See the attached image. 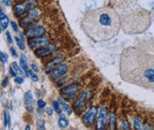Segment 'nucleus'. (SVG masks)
<instances>
[{"label":"nucleus","mask_w":154,"mask_h":130,"mask_svg":"<svg viewBox=\"0 0 154 130\" xmlns=\"http://www.w3.org/2000/svg\"><path fill=\"white\" fill-rule=\"evenodd\" d=\"M134 126L136 129H143V125L142 123V121L139 119H134Z\"/></svg>","instance_id":"obj_22"},{"label":"nucleus","mask_w":154,"mask_h":130,"mask_svg":"<svg viewBox=\"0 0 154 130\" xmlns=\"http://www.w3.org/2000/svg\"><path fill=\"white\" fill-rule=\"evenodd\" d=\"M34 97H33V95L31 93V91H27L25 93V96H24V99H25V103L27 105H30V104H32L33 103V99Z\"/></svg>","instance_id":"obj_17"},{"label":"nucleus","mask_w":154,"mask_h":130,"mask_svg":"<svg viewBox=\"0 0 154 130\" xmlns=\"http://www.w3.org/2000/svg\"><path fill=\"white\" fill-rule=\"evenodd\" d=\"M0 25H1L3 29H6L9 25V19L5 14L0 16Z\"/></svg>","instance_id":"obj_15"},{"label":"nucleus","mask_w":154,"mask_h":130,"mask_svg":"<svg viewBox=\"0 0 154 130\" xmlns=\"http://www.w3.org/2000/svg\"><path fill=\"white\" fill-rule=\"evenodd\" d=\"M4 119H5V126L10 127L11 126V116L8 111L4 112Z\"/></svg>","instance_id":"obj_18"},{"label":"nucleus","mask_w":154,"mask_h":130,"mask_svg":"<svg viewBox=\"0 0 154 130\" xmlns=\"http://www.w3.org/2000/svg\"><path fill=\"white\" fill-rule=\"evenodd\" d=\"M78 92V86L75 84H71L67 87H64L60 90V94L63 96V98L67 101H71L76 96Z\"/></svg>","instance_id":"obj_4"},{"label":"nucleus","mask_w":154,"mask_h":130,"mask_svg":"<svg viewBox=\"0 0 154 130\" xmlns=\"http://www.w3.org/2000/svg\"><path fill=\"white\" fill-rule=\"evenodd\" d=\"M98 113V107L97 106H91L89 111L83 116V123L87 126H91L93 125L95 120V117Z\"/></svg>","instance_id":"obj_6"},{"label":"nucleus","mask_w":154,"mask_h":130,"mask_svg":"<svg viewBox=\"0 0 154 130\" xmlns=\"http://www.w3.org/2000/svg\"><path fill=\"white\" fill-rule=\"evenodd\" d=\"M20 67L25 72L26 75L28 77L29 76V70H28V66H27V57L25 55H21L20 56Z\"/></svg>","instance_id":"obj_13"},{"label":"nucleus","mask_w":154,"mask_h":130,"mask_svg":"<svg viewBox=\"0 0 154 130\" xmlns=\"http://www.w3.org/2000/svg\"><path fill=\"white\" fill-rule=\"evenodd\" d=\"M10 51H11V53L13 54V56L14 58H17V57H18L17 52H16V51H15L14 47H11V48H10Z\"/></svg>","instance_id":"obj_36"},{"label":"nucleus","mask_w":154,"mask_h":130,"mask_svg":"<svg viewBox=\"0 0 154 130\" xmlns=\"http://www.w3.org/2000/svg\"><path fill=\"white\" fill-rule=\"evenodd\" d=\"M24 4L26 5L27 8L28 9V8H33L36 6L37 3L35 2V0H27V1H26Z\"/></svg>","instance_id":"obj_26"},{"label":"nucleus","mask_w":154,"mask_h":130,"mask_svg":"<svg viewBox=\"0 0 154 130\" xmlns=\"http://www.w3.org/2000/svg\"><path fill=\"white\" fill-rule=\"evenodd\" d=\"M52 105H53V107H54V110L56 111V112H58V114H61V108H60L59 103L57 101H53Z\"/></svg>","instance_id":"obj_25"},{"label":"nucleus","mask_w":154,"mask_h":130,"mask_svg":"<svg viewBox=\"0 0 154 130\" xmlns=\"http://www.w3.org/2000/svg\"><path fill=\"white\" fill-rule=\"evenodd\" d=\"M6 38H7V42L9 43V44H12L13 43V39H12V37H11V35H10V32H6Z\"/></svg>","instance_id":"obj_34"},{"label":"nucleus","mask_w":154,"mask_h":130,"mask_svg":"<svg viewBox=\"0 0 154 130\" xmlns=\"http://www.w3.org/2000/svg\"><path fill=\"white\" fill-rule=\"evenodd\" d=\"M45 120L44 119H39L38 121H37V128L38 129H45Z\"/></svg>","instance_id":"obj_27"},{"label":"nucleus","mask_w":154,"mask_h":130,"mask_svg":"<svg viewBox=\"0 0 154 130\" xmlns=\"http://www.w3.org/2000/svg\"><path fill=\"white\" fill-rule=\"evenodd\" d=\"M37 105H38V107L40 109H43V108L45 107V102L44 100H42V99H40V100L37 101Z\"/></svg>","instance_id":"obj_33"},{"label":"nucleus","mask_w":154,"mask_h":130,"mask_svg":"<svg viewBox=\"0 0 154 130\" xmlns=\"http://www.w3.org/2000/svg\"><path fill=\"white\" fill-rule=\"evenodd\" d=\"M110 128L111 129L116 128V116L114 113H112L110 115Z\"/></svg>","instance_id":"obj_20"},{"label":"nucleus","mask_w":154,"mask_h":130,"mask_svg":"<svg viewBox=\"0 0 154 130\" xmlns=\"http://www.w3.org/2000/svg\"><path fill=\"white\" fill-rule=\"evenodd\" d=\"M49 43V38L46 36H40V37H36L34 38H31L28 40V46L30 49H37L42 46L47 45Z\"/></svg>","instance_id":"obj_5"},{"label":"nucleus","mask_w":154,"mask_h":130,"mask_svg":"<svg viewBox=\"0 0 154 130\" xmlns=\"http://www.w3.org/2000/svg\"><path fill=\"white\" fill-rule=\"evenodd\" d=\"M58 102L61 105V106L63 107V109L65 110V112H66L68 115H70V114L72 113V110H71V108H70V105H68L67 103H65V102L62 100V98H58Z\"/></svg>","instance_id":"obj_16"},{"label":"nucleus","mask_w":154,"mask_h":130,"mask_svg":"<svg viewBox=\"0 0 154 130\" xmlns=\"http://www.w3.org/2000/svg\"><path fill=\"white\" fill-rule=\"evenodd\" d=\"M9 72H10V74H11L13 77H15V75H16V72L14 71V69H13V67H11L9 68Z\"/></svg>","instance_id":"obj_37"},{"label":"nucleus","mask_w":154,"mask_h":130,"mask_svg":"<svg viewBox=\"0 0 154 130\" xmlns=\"http://www.w3.org/2000/svg\"><path fill=\"white\" fill-rule=\"evenodd\" d=\"M47 113H48V115H51L52 114V109H51V108H48L47 109Z\"/></svg>","instance_id":"obj_40"},{"label":"nucleus","mask_w":154,"mask_h":130,"mask_svg":"<svg viewBox=\"0 0 154 130\" xmlns=\"http://www.w3.org/2000/svg\"><path fill=\"white\" fill-rule=\"evenodd\" d=\"M82 27L85 34L93 41H108L119 33L120 19L117 12L112 8H97L85 14Z\"/></svg>","instance_id":"obj_2"},{"label":"nucleus","mask_w":154,"mask_h":130,"mask_svg":"<svg viewBox=\"0 0 154 130\" xmlns=\"http://www.w3.org/2000/svg\"><path fill=\"white\" fill-rule=\"evenodd\" d=\"M14 82H15L17 84H22V83L24 82V78H23V77H20V76H19V77H15Z\"/></svg>","instance_id":"obj_31"},{"label":"nucleus","mask_w":154,"mask_h":130,"mask_svg":"<svg viewBox=\"0 0 154 130\" xmlns=\"http://www.w3.org/2000/svg\"><path fill=\"white\" fill-rule=\"evenodd\" d=\"M25 129H27H27H28V130H29V129H30V126H26V128H25Z\"/></svg>","instance_id":"obj_42"},{"label":"nucleus","mask_w":154,"mask_h":130,"mask_svg":"<svg viewBox=\"0 0 154 130\" xmlns=\"http://www.w3.org/2000/svg\"><path fill=\"white\" fill-rule=\"evenodd\" d=\"M68 72V66L67 65H60L54 70H52L50 74L52 79H58L61 76H63Z\"/></svg>","instance_id":"obj_11"},{"label":"nucleus","mask_w":154,"mask_h":130,"mask_svg":"<svg viewBox=\"0 0 154 130\" xmlns=\"http://www.w3.org/2000/svg\"><path fill=\"white\" fill-rule=\"evenodd\" d=\"M31 67H32L33 70H35L36 72H38V71H39V68H38V67H37V64H34V63H33Z\"/></svg>","instance_id":"obj_39"},{"label":"nucleus","mask_w":154,"mask_h":130,"mask_svg":"<svg viewBox=\"0 0 154 130\" xmlns=\"http://www.w3.org/2000/svg\"><path fill=\"white\" fill-rule=\"evenodd\" d=\"M56 50V46L54 44H50V45H45V46H42L39 48H37L35 50V54L37 57H44L46 55L51 54V52H53Z\"/></svg>","instance_id":"obj_9"},{"label":"nucleus","mask_w":154,"mask_h":130,"mask_svg":"<svg viewBox=\"0 0 154 130\" xmlns=\"http://www.w3.org/2000/svg\"><path fill=\"white\" fill-rule=\"evenodd\" d=\"M108 111L106 108H101L98 113V118L97 119V128L98 129H105V124L107 120Z\"/></svg>","instance_id":"obj_7"},{"label":"nucleus","mask_w":154,"mask_h":130,"mask_svg":"<svg viewBox=\"0 0 154 130\" xmlns=\"http://www.w3.org/2000/svg\"><path fill=\"white\" fill-rule=\"evenodd\" d=\"M1 32H2V27H0V33H1Z\"/></svg>","instance_id":"obj_43"},{"label":"nucleus","mask_w":154,"mask_h":130,"mask_svg":"<svg viewBox=\"0 0 154 130\" xmlns=\"http://www.w3.org/2000/svg\"><path fill=\"white\" fill-rule=\"evenodd\" d=\"M45 28L44 27H29L26 29L25 31V35L27 37H40L45 34Z\"/></svg>","instance_id":"obj_8"},{"label":"nucleus","mask_w":154,"mask_h":130,"mask_svg":"<svg viewBox=\"0 0 154 130\" xmlns=\"http://www.w3.org/2000/svg\"><path fill=\"white\" fill-rule=\"evenodd\" d=\"M27 11V8L25 4H18L13 7V13L17 17L25 14Z\"/></svg>","instance_id":"obj_12"},{"label":"nucleus","mask_w":154,"mask_h":130,"mask_svg":"<svg viewBox=\"0 0 154 130\" xmlns=\"http://www.w3.org/2000/svg\"><path fill=\"white\" fill-rule=\"evenodd\" d=\"M33 20H33V19H31L30 17L26 16V17L22 18V19L20 20V26H21V27H28V26H30L31 24H33V23H34V21H33Z\"/></svg>","instance_id":"obj_14"},{"label":"nucleus","mask_w":154,"mask_h":130,"mask_svg":"<svg viewBox=\"0 0 154 130\" xmlns=\"http://www.w3.org/2000/svg\"><path fill=\"white\" fill-rule=\"evenodd\" d=\"M7 83H8V77L6 76V77H5V79L3 80V82H2V87H6V85H7Z\"/></svg>","instance_id":"obj_38"},{"label":"nucleus","mask_w":154,"mask_h":130,"mask_svg":"<svg viewBox=\"0 0 154 130\" xmlns=\"http://www.w3.org/2000/svg\"><path fill=\"white\" fill-rule=\"evenodd\" d=\"M58 126L61 128H66L67 126H68V120L65 118V116H61L60 119H58Z\"/></svg>","instance_id":"obj_19"},{"label":"nucleus","mask_w":154,"mask_h":130,"mask_svg":"<svg viewBox=\"0 0 154 130\" xmlns=\"http://www.w3.org/2000/svg\"><path fill=\"white\" fill-rule=\"evenodd\" d=\"M15 41H16V43H17V45H18L19 48H20V50L24 51V50L26 49V46H25L23 41H21V40H20V38H18V37H15Z\"/></svg>","instance_id":"obj_24"},{"label":"nucleus","mask_w":154,"mask_h":130,"mask_svg":"<svg viewBox=\"0 0 154 130\" xmlns=\"http://www.w3.org/2000/svg\"><path fill=\"white\" fill-rule=\"evenodd\" d=\"M11 25H12V27H13V29L15 31V32H19V27H18V25H17V23L15 22V21H11Z\"/></svg>","instance_id":"obj_32"},{"label":"nucleus","mask_w":154,"mask_h":130,"mask_svg":"<svg viewBox=\"0 0 154 130\" xmlns=\"http://www.w3.org/2000/svg\"><path fill=\"white\" fill-rule=\"evenodd\" d=\"M28 17H30L31 19L35 20L37 19L38 16H39V12L37 10H35V9H32V10H29L28 11V14H27Z\"/></svg>","instance_id":"obj_21"},{"label":"nucleus","mask_w":154,"mask_h":130,"mask_svg":"<svg viewBox=\"0 0 154 130\" xmlns=\"http://www.w3.org/2000/svg\"><path fill=\"white\" fill-rule=\"evenodd\" d=\"M120 128L121 129H130V126H129V123L127 121V120H122L121 121V124H120Z\"/></svg>","instance_id":"obj_28"},{"label":"nucleus","mask_w":154,"mask_h":130,"mask_svg":"<svg viewBox=\"0 0 154 130\" xmlns=\"http://www.w3.org/2000/svg\"><path fill=\"white\" fill-rule=\"evenodd\" d=\"M91 96H92V92L90 90H85L80 94L77 100L74 104V110L76 112V114L80 115L83 112L86 105L88 104Z\"/></svg>","instance_id":"obj_3"},{"label":"nucleus","mask_w":154,"mask_h":130,"mask_svg":"<svg viewBox=\"0 0 154 130\" xmlns=\"http://www.w3.org/2000/svg\"><path fill=\"white\" fill-rule=\"evenodd\" d=\"M0 60H1L4 64L7 63V55H6L2 51H0Z\"/></svg>","instance_id":"obj_29"},{"label":"nucleus","mask_w":154,"mask_h":130,"mask_svg":"<svg viewBox=\"0 0 154 130\" xmlns=\"http://www.w3.org/2000/svg\"><path fill=\"white\" fill-rule=\"evenodd\" d=\"M120 74L127 82L154 89V51L136 47L124 49L120 55Z\"/></svg>","instance_id":"obj_1"},{"label":"nucleus","mask_w":154,"mask_h":130,"mask_svg":"<svg viewBox=\"0 0 154 130\" xmlns=\"http://www.w3.org/2000/svg\"><path fill=\"white\" fill-rule=\"evenodd\" d=\"M5 6H12V1L11 0H2Z\"/></svg>","instance_id":"obj_35"},{"label":"nucleus","mask_w":154,"mask_h":130,"mask_svg":"<svg viewBox=\"0 0 154 130\" xmlns=\"http://www.w3.org/2000/svg\"><path fill=\"white\" fill-rule=\"evenodd\" d=\"M3 14H4V13H3L2 9H1V8H0V16H1V15H3Z\"/></svg>","instance_id":"obj_41"},{"label":"nucleus","mask_w":154,"mask_h":130,"mask_svg":"<svg viewBox=\"0 0 154 130\" xmlns=\"http://www.w3.org/2000/svg\"><path fill=\"white\" fill-rule=\"evenodd\" d=\"M29 76L31 77V79H32L34 82H37V81H38L37 75H36V74L33 73V71H31V70H29Z\"/></svg>","instance_id":"obj_30"},{"label":"nucleus","mask_w":154,"mask_h":130,"mask_svg":"<svg viewBox=\"0 0 154 130\" xmlns=\"http://www.w3.org/2000/svg\"><path fill=\"white\" fill-rule=\"evenodd\" d=\"M64 57L62 56H59V57H57L55 58H53L52 60H51L50 62H48L45 66V70L47 72H51L52 70H54L56 67H58V66H60V64L64 61Z\"/></svg>","instance_id":"obj_10"},{"label":"nucleus","mask_w":154,"mask_h":130,"mask_svg":"<svg viewBox=\"0 0 154 130\" xmlns=\"http://www.w3.org/2000/svg\"><path fill=\"white\" fill-rule=\"evenodd\" d=\"M12 67H13V69H14V71L16 72V74H20V75L23 74L22 68H20V67L18 66L17 62H13V66H12Z\"/></svg>","instance_id":"obj_23"}]
</instances>
